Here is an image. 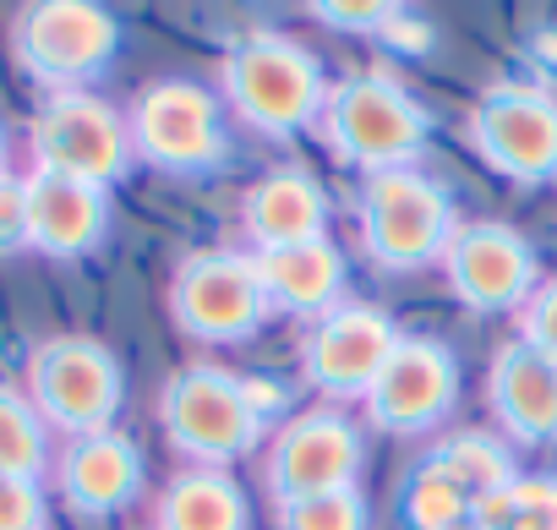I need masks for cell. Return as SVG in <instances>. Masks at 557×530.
<instances>
[{
    "label": "cell",
    "mask_w": 557,
    "mask_h": 530,
    "mask_svg": "<svg viewBox=\"0 0 557 530\" xmlns=\"http://www.w3.org/2000/svg\"><path fill=\"white\" fill-rule=\"evenodd\" d=\"M399 514L410 530H459V525H470V497L443 470H432L421 459L399 486Z\"/></svg>",
    "instance_id": "cell-24"
},
{
    "label": "cell",
    "mask_w": 557,
    "mask_h": 530,
    "mask_svg": "<svg viewBox=\"0 0 557 530\" xmlns=\"http://www.w3.org/2000/svg\"><path fill=\"white\" fill-rule=\"evenodd\" d=\"M132 153L164 175H208L224 170V99L197 77H159L126 104Z\"/></svg>",
    "instance_id": "cell-6"
},
{
    "label": "cell",
    "mask_w": 557,
    "mask_h": 530,
    "mask_svg": "<svg viewBox=\"0 0 557 530\" xmlns=\"http://www.w3.org/2000/svg\"><path fill=\"white\" fill-rule=\"evenodd\" d=\"M405 7H394V0H318L312 17L334 34H388L394 17Z\"/></svg>",
    "instance_id": "cell-26"
},
{
    "label": "cell",
    "mask_w": 557,
    "mask_h": 530,
    "mask_svg": "<svg viewBox=\"0 0 557 530\" xmlns=\"http://www.w3.org/2000/svg\"><path fill=\"white\" fill-rule=\"evenodd\" d=\"M318 132L345 164L383 175V170H410L421 159L432 137V110L394 72H356L329 88Z\"/></svg>",
    "instance_id": "cell-2"
},
{
    "label": "cell",
    "mask_w": 557,
    "mask_h": 530,
    "mask_svg": "<svg viewBox=\"0 0 557 530\" xmlns=\"http://www.w3.org/2000/svg\"><path fill=\"white\" fill-rule=\"evenodd\" d=\"M159 421H164V437H170V448L181 459L224 470L230 459H246L262 443V421L268 416L257 410L251 389L235 372H224L213 361H186L164 383Z\"/></svg>",
    "instance_id": "cell-4"
},
{
    "label": "cell",
    "mask_w": 557,
    "mask_h": 530,
    "mask_svg": "<svg viewBox=\"0 0 557 530\" xmlns=\"http://www.w3.org/2000/svg\"><path fill=\"white\" fill-rule=\"evenodd\" d=\"M50 465V427L34 410L28 394L0 383V476H28L39 481V470Z\"/></svg>",
    "instance_id": "cell-23"
},
{
    "label": "cell",
    "mask_w": 557,
    "mask_h": 530,
    "mask_svg": "<svg viewBox=\"0 0 557 530\" xmlns=\"http://www.w3.org/2000/svg\"><path fill=\"white\" fill-rule=\"evenodd\" d=\"M23 192H28V246L34 251L72 262V257H88L104 246V235H110V192L104 186L34 170V175H23Z\"/></svg>",
    "instance_id": "cell-15"
},
{
    "label": "cell",
    "mask_w": 557,
    "mask_h": 530,
    "mask_svg": "<svg viewBox=\"0 0 557 530\" xmlns=\"http://www.w3.org/2000/svg\"><path fill=\"white\" fill-rule=\"evenodd\" d=\"M329 88L334 83L323 61L278 28H246L219 61V99L262 137H296L318 126Z\"/></svg>",
    "instance_id": "cell-1"
},
{
    "label": "cell",
    "mask_w": 557,
    "mask_h": 530,
    "mask_svg": "<svg viewBox=\"0 0 557 530\" xmlns=\"http://www.w3.org/2000/svg\"><path fill=\"white\" fill-rule=\"evenodd\" d=\"M28 399L45 416V427L66 437L110 432L126 405L121 356L94 334H55L28 356Z\"/></svg>",
    "instance_id": "cell-7"
},
{
    "label": "cell",
    "mask_w": 557,
    "mask_h": 530,
    "mask_svg": "<svg viewBox=\"0 0 557 530\" xmlns=\"http://www.w3.org/2000/svg\"><path fill=\"white\" fill-rule=\"evenodd\" d=\"M55 486H61L66 508H77L88 519H110V514L132 508L143 492V448L115 427L94 432V437H66V448L55 459Z\"/></svg>",
    "instance_id": "cell-16"
},
{
    "label": "cell",
    "mask_w": 557,
    "mask_h": 530,
    "mask_svg": "<svg viewBox=\"0 0 557 530\" xmlns=\"http://www.w3.org/2000/svg\"><path fill=\"white\" fill-rule=\"evenodd\" d=\"M470 148L519 186L557 181V99L524 83L486 88L470 110Z\"/></svg>",
    "instance_id": "cell-10"
},
{
    "label": "cell",
    "mask_w": 557,
    "mask_h": 530,
    "mask_svg": "<svg viewBox=\"0 0 557 530\" xmlns=\"http://www.w3.org/2000/svg\"><path fill=\"white\" fill-rule=\"evenodd\" d=\"M426 465H432V470H443V476L470 497V508H475L481 497L503 492V486L519 476V470H513L508 443H503V437H492V432H448V437H437V443H432Z\"/></svg>",
    "instance_id": "cell-21"
},
{
    "label": "cell",
    "mask_w": 557,
    "mask_h": 530,
    "mask_svg": "<svg viewBox=\"0 0 557 530\" xmlns=\"http://www.w3.org/2000/svg\"><path fill=\"white\" fill-rule=\"evenodd\" d=\"M28 143H34V170L72 175V181H88L104 192L115 181H126V170L137 159L126 115L99 94H50L28 126Z\"/></svg>",
    "instance_id": "cell-8"
},
{
    "label": "cell",
    "mask_w": 557,
    "mask_h": 530,
    "mask_svg": "<svg viewBox=\"0 0 557 530\" xmlns=\"http://www.w3.org/2000/svg\"><path fill=\"white\" fill-rule=\"evenodd\" d=\"M361 405H367L372 427H383V432H432V427H443L448 410L459 405L454 350L443 340L405 334Z\"/></svg>",
    "instance_id": "cell-14"
},
{
    "label": "cell",
    "mask_w": 557,
    "mask_h": 530,
    "mask_svg": "<svg viewBox=\"0 0 557 530\" xmlns=\"http://www.w3.org/2000/svg\"><path fill=\"white\" fill-rule=\"evenodd\" d=\"M240 230H246L251 251L318 241V235H329V192L307 170H268L240 197Z\"/></svg>",
    "instance_id": "cell-19"
},
{
    "label": "cell",
    "mask_w": 557,
    "mask_h": 530,
    "mask_svg": "<svg viewBox=\"0 0 557 530\" xmlns=\"http://www.w3.org/2000/svg\"><path fill=\"white\" fill-rule=\"evenodd\" d=\"M251 269L262 280V296H268V312H285V318H329L334 307H345V251L318 235V241H301V246H273V251H251Z\"/></svg>",
    "instance_id": "cell-18"
},
{
    "label": "cell",
    "mask_w": 557,
    "mask_h": 530,
    "mask_svg": "<svg viewBox=\"0 0 557 530\" xmlns=\"http://www.w3.org/2000/svg\"><path fill=\"white\" fill-rule=\"evenodd\" d=\"M475 530H557V476H513L470 508Z\"/></svg>",
    "instance_id": "cell-22"
},
{
    "label": "cell",
    "mask_w": 557,
    "mask_h": 530,
    "mask_svg": "<svg viewBox=\"0 0 557 530\" xmlns=\"http://www.w3.org/2000/svg\"><path fill=\"white\" fill-rule=\"evenodd\" d=\"M153 530H251V503L246 486L230 470L186 465L170 476L153 508Z\"/></svg>",
    "instance_id": "cell-20"
},
{
    "label": "cell",
    "mask_w": 557,
    "mask_h": 530,
    "mask_svg": "<svg viewBox=\"0 0 557 530\" xmlns=\"http://www.w3.org/2000/svg\"><path fill=\"white\" fill-rule=\"evenodd\" d=\"M519 340H524L530 350H541L546 361H557V280L535 285V296L524 301V312H519Z\"/></svg>",
    "instance_id": "cell-28"
},
{
    "label": "cell",
    "mask_w": 557,
    "mask_h": 530,
    "mask_svg": "<svg viewBox=\"0 0 557 530\" xmlns=\"http://www.w3.org/2000/svg\"><path fill=\"white\" fill-rule=\"evenodd\" d=\"M356 230L377 269L416 274L426 262H443V251L459 230V213H454L448 186L410 164V170H383V175L361 181Z\"/></svg>",
    "instance_id": "cell-3"
},
{
    "label": "cell",
    "mask_w": 557,
    "mask_h": 530,
    "mask_svg": "<svg viewBox=\"0 0 557 530\" xmlns=\"http://www.w3.org/2000/svg\"><path fill=\"white\" fill-rule=\"evenodd\" d=\"M7 159H12V143H7V126H0V181L12 175V170H7Z\"/></svg>",
    "instance_id": "cell-30"
},
{
    "label": "cell",
    "mask_w": 557,
    "mask_h": 530,
    "mask_svg": "<svg viewBox=\"0 0 557 530\" xmlns=\"http://www.w3.org/2000/svg\"><path fill=\"white\" fill-rule=\"evenodd\" d=\"M45 486L28 476H0V530H45Z\"/></svg>",
    "instance_id": "cell-27"
},
{
    "label": "cell",
    "mask_w": 557,
    "mask_h": 530,
    "mask_svg": "<svg viewBox=\"0 0 557 530\" xmlns=\"http://www.w3.org/2000/svg\"><path fill=\"white\" fill-rule=\"evenodd\" d=\"M486 405L513 443H557V361H546L524 340H508L486 367Z\"/></svg>",
    "instance_id": "cell-17"
},
{
    "label": "cell",
    "mask_w": 557,
    "mask_h": 530,
    "mask_svg": "<svg viewBox=\"0 0 557 530\" xmlns=\"http://www.w3.org/2000/svg\"><path fill=\"white\" fill-rule=\"evenodd\" d=\"M361 476V432L339 405L301 410L278 427L268 443V497L273 503H296V497H323V492H350Z\"/></svg>",
    "instance_id": "cell-11"
},
{
    "label": "cell",
    "mask_w": 557,
    "mask_h": 530,
    "mask_svg": "<svg viewBox=\"0 0 557 530\" xmlns=\"http://www.w3.org/2000/svg\"><path fill=\"white\" fill-rule=\"evenodd\" d=\"M459 530H475V525H459Z\"/></svg>",
    "instance_id": "cell-31"
},
{
    "label": "cell",
    "mask_w": 557,
    "mask_h": 530,
    "mask_svg": "<svg viewBox=\"0 0 557 530\" xmlns=\"http://www.w3.org/2000/svg\"><path fill=\"white\" fill-rule=\"evenodd\" d=\"M12 56L50 94H88L121 56V17L99 0H34L12 17Z\"/></svg>",
    "instance_id": "cell-5"
},
{
    "label": "cell",
    "mask_w": 557,
    "mask_h": 530,
    "mask_svg": "<svg viewBox=\"0 0 557 530\" xmlns=\"http://www.w3.org/2000/svg\"><path fill=\"white\" fill-rule=\"evenodd\" d=\"M399 340L405 334H399V323L383 307L345 301V307H334L329 318H318L301 334V378L334 405L367 399Z\"/></svg>",
    "instance_id": "cell-12"
},
{
    "label": "cell",
    "mask_w": 557,
    "mask_h": 530,
    "mask_svg": "<svg viewBox=\"0 0 557 530\" xmlns=\"http://www.w3.org/2000/svg\"><path fill=\"white\" fill-rule=\"evenodd\" d=\"M278 530H372V508L356 486L296 497V503H278Z\"/></svg>",
    "instance_id": "cell-25"
},
{
    "label": "cell",
    "mask_w": 557,
    "mask_h": 530,
    "mask_svg": "<svg viewBox=\"0 0 557 530\" xmlns=\"http://www.w3.org/2000/svg\"><path fill=\"white\" fill-rule=\"evenodd\" d=\"M443 274H448V291L470 312H524V301L541 285V262H535V246L513 224L470 219L454 230L443 251Z\"/></svg>",
    "instance_id": "cell-13"
},
{
    "label": "cell",
    "mask_w": 557,
    "mask_h": 530,
    "mask_svg": "<svg viewBox=\"0 0 557 530\" xmlns=\"http://www.w3.org/2000/svg\"><path fill=\"white\" fill-rule=\"evenodd\" d=\"M170 318L197 345H240L262 329L268 296L251 269V251H191L175 262Z\"/></svg>",
    "instance_id": "cell-9"
},
{
    "label": "cell",
    "mask_w": 557,
    "mask_h": 530,
    "mask_svg": "<svg viewBox=\"0 0 557 530\" xmlns=\"http://www.w3.org/2000/svg\"><path fill=\"white\" fill-rule=\"evenodd\" d=\"M12 251H34L28 246V192L17 175L0 181V257H12Z\"/></svg>",
    "instance_id": "cell-29"
}]
</instances>
